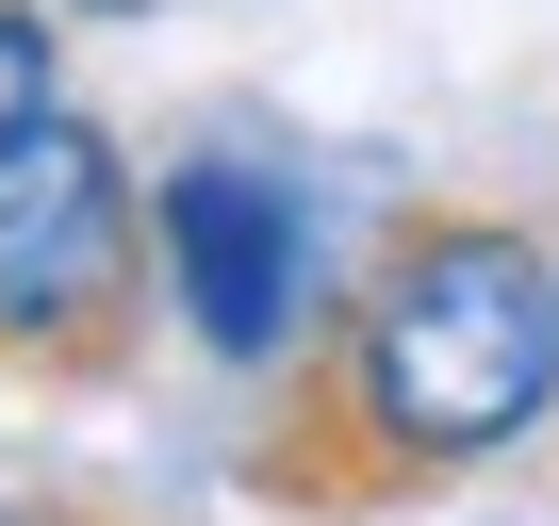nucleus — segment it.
<instances>
[{
    "label": "nucleus",
    "instance_id": "nucleus-1",
    "mask_svg": "<svg viewBox=\"0 0 559 526\" xmlns=\"http://www.w3.org/2000/svg\"><path fill=\"white\" fill-rule=\"evenodd\" d=\"M543 411H559V247L510 214H395L330 346H297V395L247 444V493L346 526L510 461Z\"/></svg>",
    "mask_w": 559,
    "mask_h": 526
},
{
    "label": "nucleus",
    "instance_id": "nucleus-3",
    "mask_svg": "<svg viewBox=\"0 0 559 526\" xmlns=\"http://www.w3.org/2000/svg\"><path fill=\"white\" fill-rule=\"evenodd\" d=\"M148 247H165V313L198 330V362L263 379V362L313 346V214L247 148H181L148 181Z\"/></svg>",
    "mask_w": 559,
    "mask_h": 526
},
{
    "label": "nucleus",
    "instance_id": "nucleus-5",
    "mask_svg": "<svg viewBox=\"0 0 559 526\" xmlns=\"http://www.w3.org/2000/svg\"><path fill=\"white\" fill-rule=\"evenodd\" d=\"M50 17H165V0H50Z\"/></svg>",
    "mask_w": 559,
    "mask_h": 526
},
{
    "label": "nucleus",
    "instance_id": "nucleus-6",
    "mask_svg": "<svg viewBox=\"0 0 559 526\" xmlns=\"http://www.w3.org/2000/svg\"><path fill=\"white\" fill-rule=\"evenodd\" d=\"M0 526H34V510H0Z\"/></svg>",
    "mask_w": 559,
    "mask_h": 526
},
{
    "label": "nucleus",
    "instance_id": "nucleus-4",
    "mask_svg": "<svg viewBox=\"0 0 559 526\" xmlns=\"http://www.w3.org/2000/svg\"><path fill=\"white\" fill-rule=\"evenodd\" d=\"M34 116H67V50H50V0H0V148Z\"/></svg>",
    "mask_w": 559,
    "mask_h": 526
},
{
    "label": "nucleus",
    "instance_id": "nucleus-2",
    "mask_svg": "<svg viewBox=\"0 0 559 526\" xmlns=\"http://www.w3.org/2000/svg\"><path fill=\"white\" fill-rule=\"evenodd\" d=\"M148 181L99 116H34L0 148V379H116L148 330Z\"/></svg>",
    "mask_w": 559,
    "mask_h": 526
}]
</instances>
